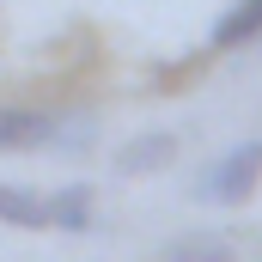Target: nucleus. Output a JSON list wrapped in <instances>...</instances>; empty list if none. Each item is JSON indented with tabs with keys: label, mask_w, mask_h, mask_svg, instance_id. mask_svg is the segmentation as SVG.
I'll return each instance as SVG.
<instances>
[{
	"label": "nucleus",
	"mask_w": 262,
	"mask_h": 262,
	"mask_svg": "<svg viewBox=\"0 0 262 262\" xmlns=\"http://www.w3.org/2000/svg\"><path fill=\"white\" fill-rule=\"evenodd\" d=\"M256 183H262V140H244V146H232L220 165H207V177H201V201L244 207V201L256 195Z\"/></svg>",
	"instance_id": "1"
},
{
	"label": "nucleus",
	"mask_w": 262,
	"mask_h": 262,
	"mask_svg": "<svg viewBox=\"0 0 262 262\" xmlns=\"http://www.w3.org/2000/svg\"><path fill=\"white\" fill-rule=\"evenodd\" d=\"M61 122L49 110H25V104H0V152H37V146H61Z\"/></svg>",
	"instance_id": "2"
},
{
	"label": "nucleus",
	"mask_w": 262,
	"mask_h": 262,
	"mask_svg": "<svg viewBox=\"0 0 262 262\" xmlns=\"http://www.w3.org/2000/svg\"><path fill=\"white\" fill-rule=\"evenodd\" d=\"M159 262H238V238L232 232H213V226H195V232H177Z\"/></svg>",
	"instance_id": "3"
},
{
	"label": "nucleus",
	"mask_w": 262,
	"mask_h": 262,
	"mask_svg": "<svg viewBox=\"0 0 262 262\" xmlns=\"http://www.w3.org/2000/svg\"><path fill=\"white\" fill-rule=\"evenodd\" d=\"M171 159H177V134L171 128H146V134H134V140H122L116 171L122 177H146V171H165Z\"/></svg>",
	"instance_id": "4"
},
{
	"label": "nucleus",
	"mask_w": 262,
	"mask_h": 262,
	"mask_svg": "<svg viewBox=\"0 0 262 262\" xmlns=\"http://www.w3.org/2000/svg\"><path fill=\"white\" fill-rule=\"evenodd\" d=\"M98 226V195H92V183H61V189H49V232H92Z\"/></svg>",
	"instance_id": "5"
},
{
	"label": "nucleus",
	"mask_w": 262,
	"mask_h": 262,
	"mask_svg": "<svg viewBox=\"0 0 262 262\" xmlns=\"http://www.w3.org/2000/svg\"><path fill=\"white\" fill-rule=\"evenodd\" d=\"M0 226L49 232V195H37L31 183H0Z\"/></svg>",
	"instance_id": "6"
},
{
	"label": "nucleus",
	"mask_w": 262,
	"mask_h": 262,
	"mask_svg": "<svg viewBox=\"0 0 262 262\" xmlns=\"http://www.w3.org/2000/svg\"><path fill=\"white\" fill-rule=\"evenodd\" d=\"M256 37H262V0H232L207 31L213 49H238V43H256Z\"/></svg>",
	"instance_id": "7"
}]
</instances>
